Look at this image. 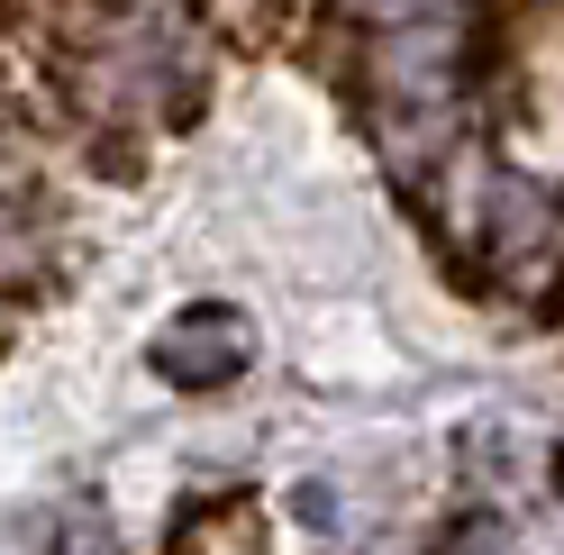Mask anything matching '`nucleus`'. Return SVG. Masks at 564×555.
Returning <instances> with one entry per match:
<instances>
[{"label":"nucleus","mask_w":564,"mask_h":555,"mask_svg":"<svg viewBox=\"0 0 564 555\" xmlns=\"http://www.w3.org/2000/svg\"><path fill=\"white\" fill-rule=\"evenodd\" d=\"M147 364L164 373L173 392H228L237 373L256 364V328H246V309H228V301H192L183 319L155 328Z\"/></svg>","instance_id":"1"},{"label":"nucleus","mask_w":564,"mask_h":555,"mask_svg":"<svg viewBox=\"0 0 564 555\" xmlns=\"http://www.w3.org/2000/svg\"><path fill=\"white\" fill-rule=\"evenodd\" d=\"M64 10H74V0H0V46L28 64V55H37L55 28H64Z\"/></svg>","instance_id":"2"},{"label":"nucleus","mask_w":564,"mask_h":555,"mask_svg":"<svg viewBox=\"0 0 564 555\" xmlns=\"http://www.w3.org/2000/svg\"><path fill=\"white\" fill-rule=\"evenodd\" d=\"M356 10H365L373 28H401V19H446L455 0H356Z\"/></svg>","instance_id":"3"}]
</instances>
